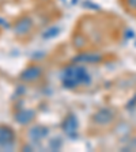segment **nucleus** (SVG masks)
<instances>
[{
  "mask_svg": "<svg viewBox=\"0 0 136 152\" xmlns=\"http://www.w3.org/2000/svg\"><path fill=\"white\" fill-rule=\"evenodd\" d=\"M61 82L67 88H75L80 84H87L90 82V75L85 66L70 65L64 69L63 75H61Z\"/></svg>",
  "mask_w": 136,
  "mask_h": 152,
  "instance_id": "f257e3e1",
  "label": "nucleus"
},
{
  "mask_svg": "<svg viewBox=\"0 0 136 152\" xmlns=\"http://www.w3.org/2000/svg\"><path fill=\"white\" fill-rule=\"evenodd\" d=\"M61 128H63L64 133L68 134L70 137L75 136L76 132H78V120L75 118V115H68V117L64 120Z\"/></svg>",
  "mask_w": 136,
  "mask_h": 152,
  "instance_id": "20e7f679",
  "label": "nucleus"
},
{
  "mask_svg": "<svg viewBox=\"0 0 136 152\" xmlns=\"http://www.w3.org/2000/svg\"><path fill=\"white\" fill-rule=\"evenodd\" d=\"M127 4L131 8H136V0H127Z\"/></svg>",
  "mask_w": 136,
  "mask_h": 152,
  "instance_id": "1a4fd4ad",
  "label": "nucleus"
},
{
  "mask_svg": "<svg viewBox=\"0 0 136 152\" xmlns=\"http://www.w3.org/2000/svg\"><path fill=\"white\" fill-rule=\"evenodd\" d=\"M114 114L110 109H101L94 114V122H97L98 125H108L113 121Z\"/></svg>",
  "mask_w": 136,
  "mask_h": 152,
  "instance_id": "7ed1b4c3",
  "label": "nucleus"
},
{
  "mask_svg": "<svg viewBox=\"0 0 136 152\" xmlns=\"http://www.w3.org/2000/svg\"><path fill=\"white\" fill-rule=\"evenodd\" d=\"M40 75H41V68H38V66H35V65H32V66H29L27 69L23 71L22 75H21V79L27 83L34 82V80H37L38 77H40Z\"/></svg>",
  "mask_w": 136,
  "mask_h": 152,
  "instance_id": "39448f33",
  "label": "nucleus"
},
{
  "mask_svg": "<svg viewBox=\"0 0 136 152\" xmlns=\"http://www.w3.org/2000/svg\"><path fill=\"white\" fill-rule=\"evenodd\" d=\"M15 148V132L10 126L0 125V151H12Z\"/></svg>",
  "mask_w": 136,
  "mask_h": 152,
  "instance_id": "f03ea898",
  "label": "nucleus"
},
{
  "mask_svg": "<svg viewBox=\"0 0 136 152\" xmlns=\"http://www.w3.org/2000/svg\"><path fill=\"white\" fill-rule=\"evenodd\" d=\"M29 136H30V139L33 141H41L48 136V129L44 126H34L30 129Z\"/></svg>",
  "mask_w": 136,
  "mask_h": 152,
  "instance_id": "6e6552de",
  "label": "nucleus"
},
{
  "mask_svg": "<svg viewBox=\"0 0 136 152\" xmlns=\"http://www.w3.org/2000/svg\"><path fill=\"white\" fill-rule=\"evenodd\" d=\"M32 20H30V18H22L19 19L18 22L15 23V27H14V30H15V34L18 35H25L27 34L30 30H32Z\"/></svg>",
  "mask_w": 136,
  "mask_h": 152,
  "instance_id": "423d86ee",
  "label": "nucleus"
},
{
  "mask_svg": "<svg viewBox=\"0 0 136 152\" xmlns=\"http://www.w3.org/2000/svg\"><path fill=\"white\" fill-rule=\"evenodd\" d=\"M15 120L21 125H27L34 120V111L30 110V109H22L15 114Z\"/></svg>",
  "mask_w": 136,
  "mask_h": 152,
  "instance_id": "0eeeda50",
  "label": "nucleus"
}]
</instances>
